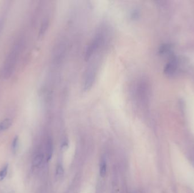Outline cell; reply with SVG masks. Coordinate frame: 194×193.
I'll list each match as a JSON object with an SVG mask.
<instances>
[{
  "label": "cell",
  "mask_w": 194,
  "mask_h": 193,
  "mask_svg": "<svg viewBox=\"0 0 194 193\" xmlns=\"http://www.w3.org/2000/svg\"><path fill=\"white\" fill-rule=\"evenodd\" d=\"M23 44V41L22 40L17 41L6 57L2 69L3 77L5 78L8 79L10 78L14 72Z\"/></svg>",
  "instance_id": "6da1fadb"
},
{
  "label": "cell",
  "mask_w": 194,
  "mask_h": 193,
  "mask_svg": "<svg viewBox=\"0 0 194 193\" xmlns=\"http://www.w3.org/2000/svg\"><path fill=\"white\" fill-rule=\"evenodd\" d=\"M97 69L98 64L96 63V61L89 65L85 75L84 83L83 85V90L85 91H88L93 86V84L96 79Z\"/></svg>",
  "instance_id": "7a4b0ae2"
},
{
  "label": "cell",
  "mask_w": 194,
  "mask_h": 193,
  "mask_svg": "<svg viewBox=\"0 0 194 193\" xmlns=\"http://www.w3.org/2000/svg\"><path fill=\"white\" fill-rule=\"evenodd\" d=\"M177 61L176 60V58L175 57H173L166 65L164 72L168 75H172L175 72L177 69Z\"/></svg>",
  "instance_id": "3957f363"
},
{
  "label": "cell",
  "mask_w": 194,
  "mask_h": 193,
  "mask_svg": "<svg viewBox=\"0 0 194 193\" xmlns=\"http://www.w3.org/2000/svg\"><path fill=\"white\" fill-rule=\"evenodd\" d=\"M12 125V120L10 118H6L0 123V131H4L10 128Z\"/></svg>",
  "instance_id": "277c9868"
},
{
  "label": "cell",
  "mask_w": 194,
  "mask_h": 193,
  "mask_svg": "<svg viewBox=\"0 0 194 193\" xmlns=\"http://www.w3.org/2000/svg\"><path fill=\"white\" fill-rule=\"evenodd\" d=\"M107 171V164L105 159H102L101 164H100V168H99V173L102 177H105Z\"/></svg>",
  "instance_id": "5b68a950"
},
{
  "label": "cell",
  "mask_w": 194,
  "mask_h": 193,
  "mask_svg": "<svg viewBox=\"0 0 194 193\" xmlns=\"http://www.w3.org/2000/svg\"><path fill=\"white\" fill-rule=\"evenodd\" d=\"M44 159V155L39 153L37 155L33 160V165L35 167H38L42 163Z\"/></svg>",
  "instance_id": "8992f818"
},
{
  "label": "cell",
  "mask_w": 194,
  "mask_h": 193,
  "mask_svg": "<svg viewBox=\"0 0 194 193\" xmlns=\"http://www.w3.org/2000/svg\"><path fill=\"white\" fill-rule=\"evenodd\" d=\"M48 21L47 20L44 21V22L42 23L41 25V28L39 30V36H43L46 31H47V29L48 27Z\"/></svg>",
  "instance_id": "52a82bcc"
},
{
  "label": "cell",
  "mask_w": 194,
  "mask_h": 193,
  "mask_svg": "<svg viewBox=\"0 0 194 193\" xmlns=\"http://www.w3.org/2000/svg\"><path fill=\"white\" fill-rule=\"evenodd\" d=\"M8 171V165H5L0 170V181L4 180L7 175Z\"/></svg>",
  "instance_id": "ba28073f"
},
{
  "label": "cell",
  "mask_w": 194,
  "mask_h": 193,
  "mask_svg": "<svg viewBox=\"0 0 194 193\" xmlns=\"http://www.w3.org/2000/svg\"><path fill=\"white\" fill-rule=\"evenodd\" d=\"M52 153V145L51 140H49L47 146V160H50Z\"/></svg>",
  "instance_id": "9c48e42d"
},
{
  "label": "cell",
  "mask_w": 194,
  "mask_h": 193,
  "mask_svg": "<svg viewBox=\"0 0 194 193\" xmlns=\"http://www.w3.org/2000/svg\"><path fill=\"white\" fill-rule=\"evenodd\" d=\"M18 142H19V139L18 137H15L13 140L12 142V145H11V148H12V151L13 152L15 153L16 152L17 148H18Z\"/></svg>",
  "instance_id": "30bf717a"
},
{
  "label": "cell",
  "mask_w": 194,
  "mask_h": 193,
  "mask_svg": "<svg viewBox=\"0 0 194 193\" xmlns=\"http://www.w3.org/2000/svg\"><path fill=\"white\" fill-rule=\"evenodd\" d=\"M64 173V169L61 164H58L57 165L56 168V175L58 177H60Z\"/></svg>",
  "instance_id": "8fae6325"
}]
</instances>
